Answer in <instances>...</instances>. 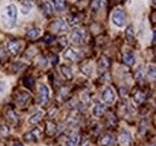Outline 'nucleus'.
Instances as JSON below:
<instances>
[{"instance_id":"nucleus-1","label":"nucleus","mask_w":156,"mask_h":146,"mask_svg":"<svg viewBox=\"0 0 156 146\" xmlns=\"http://www.w3.org/2000/svg\"><path fill=\"white\" fill-rule=\"evenodd\" d=\"M17 16H18L17 6L15 4H10L4 9V12L1 13V22L6 28L11 29L16 25Z\"/></svg>"},{"instance_id":"nucleus-2","label":"nucleus","mask_w":156,"mask_h":146,"mask_svg":"<svg viewBox=\"0 0 156 146\" xmlns=\"http://www.w3.org/2000/svg\"><path fill=\"white\" fill-rule=\"evenodd\" d=\"M112 22L113 24L118 26V28H122L125 25V22H126V16H125V12L120 9L115 10L112 15Z\"/></svg>"},{"instance_id":"nucleus-3","label":"nucleus","mask_w":156,"mask_h":146,"mask_svg":"<svg viewBox=\"0 0 156 146\" xmlns=\"http://www.w3.org/2000/svg\"><path fill=\"white\" fill-rule=\"evenodd\" d=\"M49 99V90L46 85H40L39 86V92H37V103L41 106H44L47 104Z\"/></svg>"},{"instance_id":"nucleus-4","label":"nucleus","mask_w":156,"mask_h":146,"mask_svg":"<svg viewBox=\"0 0 156 146\" xmlns=\"http://www.w3.org/2000/svg\"><path fill=\"white\" fill-rule=\"evenodd\" d=\"M102 101L106 103V104H112L114 101H115V92L114 90L111 88V86H107L103 92H102Z\"/></svg>"},{"instance_id":"nucleus-5","label":"nucleus","mask_w":156,"mask_h":146,"mask_svg":"<svg viewBox=\"0 0 156 146\" xmlns=\"http://www.w3.org/2000/svg\"><path fill=\"white\" fill-rule=\"evenodd\" d=\"M70 38H71V42L75 43V44H80L84 42V38H85V35H84V31L80 30V29H73L71 35H70Z\"/></svg>"},{"instance_id":"nucleus-6","label":"nucleus","mask_w":156,"mask_h":146,"mask_svg":"<svg viewBox=\"0 0 156 146\" xmlns=\"http://www.w3.org/2000/svg\"><path fill=\"white\" fill-rule=\"evenodd\" d=\"M51 29H52L53 33L59 34V33L66 31V30H67V25H66V23H65L64 19H57L55 22H53V23L51 24Z\"/></svg>"},{"instance_id":"nucleus-7","label":"nucleus","mask_w":156,"mask_h":146,"mask_svg":"<svg viewBox=\"0 0 156 146\" xmlns=\"http://www.w3.org/2000/svg\"><path fill=\"white\" fill-rule=\"evenodd\" d=\"M29 99H30V95L25 91L17 92V93L15 95V101H16V103H17L18 106H20V107L25 106Z\"/></svg>"},{"instance_id":"nucleus-8","label":"nucleus","mask_w":156,"mask_h":146,"mask_svg":"<svg viewBox=\"0 0 156 146\" xmlns=\"http://www.w3.org/2000/svg\"><path fill=\"white\" fill-rule=\"evenodd\" d=\"M119 141L122 146H129L132 141V137H131V133L126 129H122L120 132V135H119Z\"/></svg>"},{"instance_id":"nucleus-9","label":"nucleus","mask_w":156,"mask_h":146,"mask_svg":"<svg viewBox=\"0 0 156 146\" xmlns=\"http://www.w3.org/2000/svg\"><path fill=\"white\" fill-rule=\"evenodd\" d=\"M62 56H64L65 60H69V61H77L78 59H79V54L73 48H67L62 53Z\"/></svg>"},{"instance_id":"nucleus-10","label":"nucleus","mask_w":156,"mask_h":146,"mask_svg":"<svg viewBox=\"0 0 156 146\" xmlns=\"http://www.w3.org/2000/svg\"><path fill=\"white\" fill-rule=\"evenodd\" d=\"M40 133H41V132H40L39 128H35V129H33V130H30V132H28V133L24 134V140H25L27 143L35 141L40 137Z\"/></svg>"},{"instance_id":"nucleus-11","label":"nucleus","mask_w":156,"mask_h":146,"mask_svg":"<svg viewBox=\"0 0 156 146\" xmlns=\"http://www.w3.org/2000/svg\"><path fill=\"white\" fill-rule=\"evenodd\" d=\"M7 49L10 50V53L12 55H18L20 50V43L16 40H12L7 43Z\"/></svg>"},{"instance_id":"nucleus-12","label":"nucleus","mask_w":156,"mask_h":146,"mask_svg":"<svg viewBox=\"0 0 156 146\" xmlns=\"http://www.w3.org/2000/svg\"><path fill=\"white\" fill-rule=\"evenodd\" d=\"M5 116H6V119H7V121H10L11 123H17V121H18V116H17V114H16V111L12 109V108H7V109L5 110Z\"/></svg>"},{"instance_id":"nucleus-13","label":"nucleus","mask_w":156,"mask_h":146,"mask_svg":"<svg viewBox=\"0 0 156 146\" xmlns=\"http://www.w3.org/2000/svg\"><path fill=\"white\" fill-rule=\"evenodd\" d=\"M41 10H42V13L44 15V16H47V17H49V16H52L53 15V7H52V5H51V2H48V1H43V2H41Z\"/></svg>"},{"instance_id":"nucleus-14","label":"nucleus","mask_w":156,"mask_h":146,"mask_svg":"<svg viewBox=\"0 0 156 146\" xmlns=\"http://www.w3.org/2000/svg\"><path fill=\"white\" fill-rule=\"evenodd\" d=\"M114 143V137L112 134H105L100 138V146H111Z\"/></svg>"},{"instance_id":"nucleus-15","label":"nucleus","mask_w":156,"mask_h":146,"mask_svg":"<svg viewBox=\"0 0 156 146\" xmlns=\"http://www.w3.org/2000/svg\"><path fill=\"white\" fill-rule=\"evenodd\" d=\"M103 113H105V104H102L101 102L95 103V106L93 108V115L95 117H100V116H102Z\"/></svg>"},{"instance_id":"nucleus-16","label":"nucleus","mask_w":156,"mask_h":146,"mask_svg":"<svg viewBox=\"0 0 156 146\" xmlns=\"http://www.w3.org/2000/svg\"><path fill=\"white\" fill-rule=\"evenodd\" d=\"M78 143H79V137L76 133L70 134L66 139V146H78Z\"/></svg>"},{"instance_id":"nucleus-17","label":"nucleus","mask_w":156,"mask_h":146,"mask_svg":"<svg viewBox=\"0 0 156 146\" xmlns=\"http://www.w3.org/2000/svg\"><path fill=\"white\" fill-rule=\"evenodd\" d=\"M124 62H125L126 65H129V66H133V65H135V62H136L135 54H133V53H131V52L126 53V54L124 55Z\"/></svg>"},{"instance_id":"nucleus-18","label":"nucleus","mask_w":156,"mask_h":146,"mask_svg":"<svg viewBox=\"0 0 156 146\" xmlns=\"http://www.w3.org/2000/svg\"><path fill=\"white\" fill-rule=\"evenodd\" d=\"M40 34H41V30H40L39 28H31V29H29V30L27 31L25 36L28 37V38L35 40V38H37V37L40 36Z\"/></svg>"},{"instance_id":"nucleus-19","label":"nucleus","mask_w":156,"mask_h":146,"mask_svg":"<svg viewBox=\"0 0 156 146\" xmlns=\"http://www.w3.org/2000/svg\"><path fill=\"white\" fill-rule=\"evenodd\" d=\"M109 65H111L109 59L106 57V56H102L101 60H100V62H98V68H100L101 71H106V70L109 67Z\"/></svg>"},{"instance_id":"nucleus-20","label":"nucleus","mask_w":156,"mask_h":146,"mask_svg":"<svg viewBox=\"0 0 156 146\" xmlns=\"http://www.w3.org/2000/svg\"><path fill=\"white\" fill-rule=\"evenodd\" d=\"M41 119H42V111H36L35 114H33V115L30 116L29 122H30L31 125H36V123H39L40 121H41Z\"/></svg>"},{"instance_id":"nucleus-21","label":"nucleus","mask_w":156,"mask_h":146,"mask_svg":"<svg viewBox=\"0 0 156 146\" xmlns=\"http://www.w3.org/2000/svg\"><path fill=\"white\" fill-rule=\"evenodd\" d=\"M52 4L58 12H62L65 10V0H52Z\"/></svg>"},{"instance_id":"nucleus-22","label":"nucleus","mask_w":156,"mask_h":146,"mask_svg":"<svg viewBox=\"0 0 156 146\" xmlns=\"http://www.w3.org/2000/svg\"><path fill=\"white\" fill-rule=\"evenodd\" d=\"M61 73L62 75L66 78V79H71L73 73H72V70L69 67V66H61Z\"/></svg>"},{"instance_id":"nucleus-23","label":"nucleus","mask_w":156,"mask_h":146,"mask_svg":"<svg viewBox=\"0 0 156 146\" xmlns=\"http://www.w3.org/2000/svg\"><path fill=\"white\" fill-rule=\"evenodd\" d=\"M126 40H127V42H133V40H135V33H133L132 25L127 26V29H126Z\"/></svg>"},{"instance_id":"nucleus-24","label":"nucleus","mask_w":156,"mask_h":146,"mask_svg":"<svg viewBox=\"0 0 156 146\" xmlns=\"http://www.w3.org/2000/svg\"><path fill=\"white\" fill-rule=\"evenodd\" d=\"M144 93L140 91V90H137L136 92H135V95H133V99H135V102L136 103H138V104H140L143 101H144Z\"/></svg>"},{"instance_id":"nucleus-25","label":"nucleus","mask_w":156,"mask_h":146,"mask_svg":"<svg viewBox=\"0 0 156 146\" xmlns=\"http://www.w3.org/2000/svg\"><path fill=\"white\" fill-rule=\"evenodd\" d=\"M135 78H136L137 82H143V78H144V74H143V71H142V68L139 67V68H137L136 72H135Z\"/></svg>"},{"instance_id":"nucleus-26","label":"nucleus","mask_w":156,"mask_h":146,"mask_svg":"<svg viewBox=\"0 0 156 146\" xmlns=\"http://www.w3.org/2000/svg\"><path fill=\"white\" fill-rule=\"evenodd\" d=\"M30 10H31L30 2H23V5H22V13L23 15H28L30 12Z\"/></svg>"},{"instance_id":"nucleus-27","label":"nucleus","mask_w":156,"mask_h":146,"mask_svg":"<svg viewBox=\"0 0 156 146\" xmlns=\"http://www.w3.org/2000/svg\"><path fill=\"white\" fill-rule=\"evenodd\" d=\"M23 84L28 88V89H31L34 85H35V82H34V79H31V78H24V80H23Z\"/></svg>"},{"instance_id":"nucleus-28","label":"nucleus","mask_w":156,"mask_h":146,"mask_svg":"<svg viewBox=\"0 0 156 146\" xmlns=\"http://www.w3.org/2000/svg\"><path fill=\"white\" fill-rule=\"evenodd\" d=\"M9 133H10V129L7 126H5V125L0 126V135L1 137H6V135H9Z\"/></svg>"},{"instance_id":"nucleus-29","label":"nucleus","mask_w":156,"mask_h":146,"mask_svg":"<svg viewBox=\"0 0 156 146\" xmlns=\"http://www.w3.org/2000/svg\"><path fill=\"white\" fill-rule=\"evenodd\" d=\"M67 20H69V24H70V25H75V24H78V23H79V18L76 17V16H69V17H67Z\"/></svg>"},{"instance_id":"nucleus-30","label":"nucleus","mask_w":156,"mask_h":146,"mask_svg":"<svg viewBox=\"0 0 156 146\" xmlns=\"http://www.w3.org/2000/svg\"><path fill=\"white\" fill-rule=\"evenodd\" d=\"M102 2V0H94V2H93V5H91V10H94V11H98V9L101 7V4Z\"/></svg>"},{"instance_id":"nucleus-31","label":"nucleus","mask_w":156,"mask_h":146,"mask_svg":"<svg viewBox=\"0 0 156 146\" xmlns=\"http://www.w3.org/2000/svg\"><path fill=\"white\" fill-rule=\"evenodd\" d=\"M148 75L151 77L153 79L155 78V66H154V65L149 66V68H148Z\"/></svg>"},{"instance_id":"nucleus-32","label":"nucleus","mask_w":156,"mask_h":146,"mask_svg":"<svg viewBox=\"0 0 156 146\" xmlns=\"http://www.w3.org/2000/svg\"><path fill=\"white\" fill-rule=\"evenodd\" d=\"M6 83L5 82H0V95H2L4 92H5V90H6Z\"/></svg>"},{"instance_id":"nucleus-33","label":"nucleus","mask_w":156,"mask_h":146,"mask_svg":"<svg viewBox=\"0 0 156 146\" xmlns=\"http://www.w3.org/2000/svg\"><path fill=\"white\" fill-rule=\"evenodd\" d=\"M108 78H109V74H108V73H105V75L101 77V82H107Z\"/></svg>"},{"instance_id":"nucleus-34","label":"nucleus","mask_w":156,"mask_h":146,"mask_svg":"<svg viewBox=\"0 0 156 146\" xmlns=\"http://www.w3.org/2000/svg\"><path fill=\"white\" fill-rule=\"evenodd\" d=\"M60 44H61V46H66V44H67V41H66L65 37H64V38H60Z\"/></svg>"},{"instance_id":"nucleus-35","label":"nucleus","mask_w":156,"mask_h":146,"mask_svg":"<svg viewBox=\"0 0 156 146\" xmlns=\"http://www.w3.org/2000/svg\"><path fill=\"white\" fill-rule=\"evenodd\" d=\"M57 62H58V57H57V55H54V57H53V61H52V64H53V65H57Z\"/></svg>"},{"instance_id":"nucleus-36","label":"nucleus","mask_w":156,"mask_h":146,"mask_svg":"<svg viewBox=\"0 0 156 146\" xmlns=\"http://www.w3.org/2000/svg\"><path fill=\"white\" fill-rule=\"evenodd\" d=\"M13 146H23V145H22V144H20V143H16Z\"/></svg>"},{"instance_id":"nucleus-37","label":"nucleus","mask_w":156,"mask_h":146,"mask_svg":"<svg viewBox=\"0 0 156 146\" xmlns=\"http://www.w3.org/2000/svg\"><path fill=\"white\" fill-rule=\"evenodd\" d=\"M31 0H24V2H30Z\"/></svg>"}]
</instances>
